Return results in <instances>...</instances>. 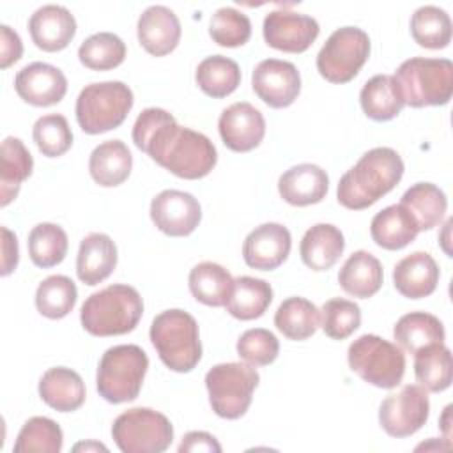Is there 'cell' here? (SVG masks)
<instances>
[{"instance_id":"2e32d148","label":"cell","mask_w":453,"mask_h":453,"mask_svg":"<svg viewBox=\"0 0 453 453\" xmlns=\"http://www.w3.org/2000/svg\"><path fill=\"white\" fill-rule=\"evenodd\" d=\"M223 143L234 152H248L260 145L265 134L264 115L250 103L239 101L226 106L218 120Z\"/></svg>"},{"instance_id":"3957f363","label":"cell","mask_w":453,"mask_h":453,"mask_svg":"<svg viewBox=\"0 0 453 453\" xmlns=\"http://www.w3.org/2000/svg\"><path fill=\"white\" fill-rule=\"evenodd\" d=\"M143 315V301L134 287L113 283L90 294L81 304L80 320L92 336L131 333Z\"/></svg>"},{"instance_id":"bcb514c9","label":"cell","mask_w":453,"mask_h":453,"mask_svg":"<svg viewBox=\"0 0 453 453\" xmlns=\"http://www.w3.org/2000/svg\"><path fill=\"white\" fill-rule=\"evenodd\" d=\"M280 352L278 338L264 327L244 331L237 340V356L251 366L271 365Z\"/></svg>"},{"instance_id":"5b68a950","label":"cell","mask_w":453,"mask_h":453,"mask_svg":"<svg viewBox=\"0 0 453 453\" xmlns=\"http://www.w3.org/2000/svg\"><path fill=\"white\" fill-rule=\"evenodd\" d=\"M393 78L403 104L412 108L446 104L453 94V64L448 58H409Z\"/></svg>"},{"instance_id":"cb8c5ba5","label":"cell","mask_w":453,"mask_h":453,"mask_svg":"<svg viewBox=\"0 0 453 453\" xmlns=\"http://www.w3.org/2000/svg\"><path fill=\"white\" fill-rule=\"evenodd\" d=\"M345 250V239L338 226L331 223H317L306 230L301 239V260L311 271L331 269Z\"/></svg>"},{"instance_id":"ee69618b","label":"cell","mask_w":453,"mask_h":453,"mask_svg":"<svg viewBox=\"0 0 453 453\" xmlns=\"http://www.w3.org/2000/svg\"><path fill=\"white\" fill-rule=\"evenodd\" d=\"M209 35L219 46L237 48L250 41L251 21L244 12L234 7H219L211 16Z\"/></svg>"},{"instance_id":"d6a6232c","label":"cell","mask_w":453,"mask_h":453,"mask_svg":"<svg viewBox=\"0 0 453 453\" xmlns=\"http://www.w3.org/2000/svg\"><path fill=\"white\" fill-rule=\"evenodd\" d=\"M273 301V288L265 280L239 276L234 280L232 294L226 301V311L239 320H253L265 313Z\"/></svg>"},{"instance_id":"b9f144b4","label":"cell","mask_w":453,"mask_h":453,"mask_svg":"<svg viewBox=\"0 0 453 453\" xmlns=\"http://www.w3.org/2000/svg\"><path fill=\"white\" fill-rule=\"evenodd\" d=\"M62 444L64 435L60 426L50 418L34 416L21 426L12 449L16 453H58L62 449Z\"/></svg>"},{"instance_id":"f1b7e54d","label":"cell","mask_w":453,"mask_h":453,"mask_svg":"<svg viewBox=\"0 0 453 453\" xmlns=\"http://www.w3.org/2000/svg\"><path fill=\"white\" fill-rule=\"evenodd\" d=\"M0 166V205H9L19 193L21 182L32 175L34 159L25 143L16 136H7L2 142Z\"/></svg>"},{"instance_id":"7402d4cb","label":"cell","mask_w":453,"mask_h":453,"mask_svg":"<svg viewBox=\"0 0 453 453\" xmlns=\"http://www.w3.org/2000/svg\"><path fill=\"white\" fill-rule=\"evenodd\" d=\"M393 283L403 297L423 299L437 288L439 265L430 253L414 251L395 265Z\"/></svg>"},{"instance_id":"4316f807","label":"cell","mask_w":453,"mask_h":453,"mask_svg":"<svg viewBox=\"0 0 453 453\" xmlns=\"http://www.w3.org/2000/svg\"><path fill=\"white\" fill-rule=\"evenodd\" d=\"M384 273L377 257L370 251H354L338 273L340 287L359 299H368L375 296L382 287Z\"/></svg>"},{"instance_id":"ba28073f","label":"cell","mask_w":453,"mask_h":453,"mask_svg":"<svg viewBox=\"0 0 453 453\" xmlns=\"http://www.w3.org/2000/svg\"><path fill=\"white\" fill-rule=\"evenodd\" d=\"M347 359L350 370L365 382L382 389L396 388L405 373L403 350L377 334L356 338L349 345Z\"/></svg>"},{"instance_id":"d4e9b609","label":"cell","mask_w":453,"mask_h":453,"mask_svg":"<svg viewBox=\"0 0 453 453\" xmlns=\"http://www.w3.org/2000/svg\"><path fill=\"white\" fill-rule=\"evenodd\" d=\"M39 396L46 405L58 412H73L85 402V384L78 372L55 366L42 373L39 380Z\"/></svg>"},{"instance_id":"7c38bea8","label":"cell","mask_w":453,"mask_h":453,"mask_svg":"<svg viewBox=\"0 0 453 453\" xmlns=\"http://www.w3.org/2000/svg\"><path fill=\"white\" fill-rule=\"evenodd\" d=\"M430 400L425 388L405 384L400 391L388 395L379 407L382 430L396 439L416 434L428 419Z\"/></svg>"},{"instance_id":"8d00e7d4","label":"cell","mask_w":453,"mask_h":453,"mask_svg":"<svg viewBox=\"0 0 453 453\" xmlns=\"http://www.w3.org/2000/svg\"><path fill=\"white\" fill-rule=\"evenodd\" d=\"M196 85L214 99L230 96L241 83V69L235 60L223 55L205 57L195 73Z\"/></svg>"},{"instance_id":"52a82bcc","label":"cell","mask_w":453,"mask_h":453,"mask_svg":"<svg viewBox=\"0 0 453 453\" xmlns=\"http://www.w3.org/2000/svg\"><path fill=\"white\" fill-rule=\"evenodd\" d=\"M134 103L133 90L122 81L90 83L76 99V120L83 133L99 134L119 127Z\"/></svg>"},{"instance_id":"d6986e66","label":"cell","mask_w":453,"mask_h":453,"mask_svg":"<svg viewBox=\"0 0 453 453\" xmlns=\"http://www.w3.org/2000/svg\"><path fill=\"white\" fill-rule=\"evenodd\" d=\"M34 44L42 51H60L69 46L76 34V19L64 5L48 4L34 11L28 19Z\"/></svg>"},{"instance_id":"4dcf8cb0","label":"cell","mask_w":453,"mask_h":453,"mask_svg":"<svg viewBox=\"0 0 453 453\" xmlns=\"http://www.w3.org/2000/svg\"><path fill=\"white\" fill-rule=\"evenodd\" d=\"M359 103L365 115L377 122L395 119L405 106L391 74H375L370 78L359 92Z\"/></svg>"},{"instance_id":"816d5d0a","label":"cell","mask_w":453,"mask_h":453,"mask_svg":"<svg viewBox=\"0 0 453 453\" xmlns=\"http://www.w3.org/2000/svg\"><path fill=\"white\" fill-rule=\"evenodd\" d=\"M449 414H451V405H446L444 407V412H442V418H441V428L444 430V441H448V442H451V430H449V425H451V421H449Z\"/></svg>"},{"instance_id":"ac0fdd59","label":"cell","mask_w":453,"mask_h":453,"mask_svg":"<svg viewBox=\"0 0 453 453\" xmlns=\"http://www.w3.org/2000/svg\"><path fill=\"white\" fill-rule=\"evenodd\" d=\"M14 88L18 96L32 106H51L64 99L67 78L51 64L32 62L18 71Z\"/></svg>"},{"instance_id":"d590c367","label":"cell","mask_w":453,"mask_h":453,"mask_svg":"<svg viewBox=\"0 0 453 453\" xmlns=\"http://www.w3.org/2000/svg\"><path fill=\"white\" fill-rule=\"evenodd\" d=\"M414 375L421 388L441 393L451 386V352L442 343H432L414 354Z\"/></svg>"},{"instance_id":"ffe728a7","label":"cell","mask_w":453,"mask_h":453,"mask_svg":"<svg viewBox=\"0 0 453 453\" xmlns=\"http://www.w3.org/2000/svg\"><path fill=\"white\" fill-rule=\"evenodd\" d=\"M136 34L147 53L163 57L177 48L180 41V23L172 9L150 5L140 14Z\"/></svg>"},{"instance_id":"f5cc1de1","label":"cell","mask_w":453,"mask_h":453,"mask_svg":"<svg viewBox=\"0 0 453 453\" xmlns=\"http://www.w3.org/2000/svg\"><path fill=\"white\" fill-rule=\"evenodd\" d=\"M449 448H451V444H449V442L441 444V441L437 442V439H434V441H430V442H423V444H419V446L416 448V451H419V449H449Z\"/></svg>"},{"instance_id":"7bdbcfd3","label":"cell","mask_w":453,"mask_h":453,"mask_svg":"<svg viewBox=\"0 0 453 453\" xmlns=\"http://www.w3.org/2000/svg\"><path fill=\"white\" fill-rule=\"evenodd\" d=\"M32 138L39 152L46 157H58L65 154L73 145V131L67 119L60 113L39 117L34 124Z\"/></svg>"},{"instance_id":"5bb4252c","label":"cell","mask_w":453,"mask_h":453,"mask_svg":"<svg viewBox=\"0 0 453 453\" xmlns=\"http://www.w3.org/2000/svg\"><path fill=\"white\" fill-rule=\"evenodd\" d=\"M251 87L267 106L287 108L301 92V74L292 62L265 58L253 69Z\"/></svg>"},{"instance_id":"f907efd6","label":"cell","mask_w":453,"mask_h":453,"mask_svg":"<svg viewBox=\"0 0 453 453\" xmlns=\"http://www.w3.org/2000/svg\"><path fill=\"white\" fill-rule=\"evenodd\" d=\"M74 451H108V448L104 446V444H101V442H94V441H88V442H78V444H74V448H73Z\"/></svg>"},{"instance_id":"e575fe53","label":"cell","mask_w":453,"mask_h":453,"mask_svg":"<svg viewBox=\"0 0 453 453\" xmlns=\"http://www.w3.org/2000/svg\"><path fill=\"white\" fill-rule=\"evenodd\" d=\"M400 203L412 214L419 232L437 226L448 209L444 191L432 182H418L411 186L402 195Z\"/></svg>"},{"instance_id":"6da1fadb","label":"cell","mask_w":453,"mask_h":453,"mask_svg":"<svg viewBox=\"0 0 453 453\" xmlns=\"http://www.w3.org/2000/svg\"><path fill=\"white\" fill-rule=\"evenodd\" d=\"M134 145L170 173L195 180L209 175L218 161L214 143L202 133L179 126L163 108H145L133 126Z\"/></svg>"},{"instance_id":"74e56055","label":"cell","mask_w":453,"mask_h":453,"mask_svg":"<svg viewBox=\"0 0 453 453\" xmlns=\"http://www.w3.org/2000/svg\"><path fill=\"white\" fill-rule=\"evenodd\" d=\"M78 288L74 281L64 274H53L44 278L35 290L37 311L51 320L64 319L76 304Z\"/></svg>"},{"instance_id":"f6af8a7d","label":"cell","mask_w":453,"mask_h":453,"mask_svg":"<svg viewBox=\"0 0 453 453\" xmlns=\"http://www.w3.org/2000/svg\"><path fill=\"white\" fill-rule=\"evenodd\" d=\"M320 324L329 338L345 340L359 327L361 310L354 301L333 297L320 310Z\"/></svg>"},{"instance_id":"7dc6e473","label":"cell","mask_w":453,"mask_h":453,"mask_svg":"<svg viewBox=\"0 0 453 453\" xmlns=\"http://www.w3.org/2000/svg\"><path fill=\"white\" fill-rule=\"evenodd\" d=\"M23 53V42L19 35L7 25H0V67L7 69L18 62Z\"/></svg>"},{"instance_id":"f35d334b","label":"cell","mask_w":453,"mask_h":453,"mask_svg":"<svg viewBox=\"0 0 453 453\" xmlns=\"http://www.w3.org/2000/svg\"><path fill=\"white\" fill-rule=\"evenodd\" d=\"M27 246L34 265L48 269L58 265L65 258L69 241L62 226L55 223H39L30 230Z\"/></svg>"},{"instance_id":"83f0119b","label":"cell","mask_w":453,"mask_h":453,"mask_svg":"<svg viewBox=\"0 0 453 453\" xmlns=\"http://www.w3.org/2000/svg\"><path fill=\"white\" fill-rule=\"evenodd\" d=\"M133 168V156L120 140L99 143L88 157L90 177L103 188H115L127 180Z\"/></svg>"},{"instance_id":"836d02e7","label":"cell","mask_w":453,"mask_h":453,"mask_svg":"<svg viewBox=\"0 0 453 453\" xmlns=\"http://www.w3.org/2000/svg\"><path fill=\"white\" fill-rule=\"evenodd\" d=\"M274 326L288 340H306L315 334L320 326V310L306 297H288L278 306Z\"/></svg>"},{"instance_id":"681fc988","label":"cell","mask_w":453,"mask_h":453,"mask_svg":"<svg viewBox=\"0 0 453 453\" xmlns=\"http://www.w3.org/2000/svg\"><path fill=\"white\" fill-rule=\"evenodd\" d=\"M0 232H2V269H0V274L9 276L16 269L18 260H19L18 239L7 226H0Z\"/></svg>"},{"instance_id":"603a6c76","label":"cell","mask_w":453,"mask_h":453,"mask_svg":"<svg viewBox=\"0 0 453 453\" xmlns=\"http://www.w3.org/2000/svg\"><path fill=\"white\" fill-rule=\"evenodd\" d=\"M117 265V246L103 232H92L81 239L76 257V274L81 283L94 287L104 281Z\"/></svg>"},{"instance_id":"f546056e","label":"cell","mask_w":453,"mask_h":453,"mask_svg":"<svg viewBox=\"0 0 453 453\" xmlns=\"http://www.w3.org/2000/svg\"><path fill=\"white\" fill-rule=\"evenodd\" d=\"M393 336L402 350L416 354L426 345L442 343L446 333L442 322L435 315L426 311H411L396 320Z\"/></svg>"},{"instance_id":"9c48e42d","label":"cell","mask_w":453,"mask_h":453,"mask_svg":"<svg viewBox=\"0 0 453 453\" xmlns=\"http://www.w3.org/2000/svg\"><path fill=\"white\" fill-rule=\"evenodd\" d=\"M260 375L248 363H219L205 373V388L212 411L225 419H237L251 405Z\"/></svg>"},{"instance_id":"277c9868","label":"cell","mask_w":453,"mask_h":453,"mask_svg":"<svg viewBox=\"0 0 453 453\" xmlns=\"http://www.w3.org/2000/svg\"><path fill=\"white\" fill-rule=\"evenodd\" d=\"M159 359L173 372H191L202 357L198 324L184 310L172 308L154 317L149 331Z\"/></svg>"},{"instance_id":"ab89813d","label":"cell","mask_w":453,"mask_h":453,"mask_svg":"<svg viewBox=\"0 0 453 453\" xmlns=\"http://www.w3.org/2000/svg\"><path fill=\"white\" fill-rule=\"evenodd\" d=\"M412 39L428 50H442L451 41L449 14L437 5H423L411 18Z\"/></svg>"},{"instance_id":"7a4b0ae2","label":"cell","mask_w":453,"mask_h":453,"mask_svg":"<svg viewBox=\"0 0 453 453\" xmlns=\"http://www.w3.org/2000/svg\"><path fill=\"white\" fill-rule=\"evenodd\" d=\"M402 175L403 161L396 150L391 147L370 149L342 175L336 198L345 209H366L389 193L400 182Z\"/></svg>"},{"instance_id":"db71d44e","label":"cell","mask_w":453,"mask_h":453,"mask_svg":"<svg viewBox=\"0 0 453 453\" xmlns=\"http://www.w3.org/2000/svg\"><path fill=\"white\" fill-rule=\"evenodd\" d=\"M451 223H453V219L449 218L448 221H446V225H444V241H441L442 242V248H444V251L451 257V251L448 250V246H446V242H448V234H449V226H451Z\"/></svg>"},{"instance_id":"484cf974","label":"cell","mask_w":453,"mask_h":453,"mask_svg":"<svg viewBox=\"0 0 453 453\" xmlns=\"http://www.w3.org/2000/svg\"><path fill=\"white\" fill-rule=\"evenodd\" d=\"M419 234L412 214L402 205H388L377 212L370 223V235L373 242L384 250L395 251L411 244Z\"/></svg>"},{"instance_id":"8fae6325","label":"cell","mask_w":453,"mask_h":453,"mask_svg":"<svg viewBox=\"0 0 453 453\" xmlns=\"http://www.w3.org/2000/svg\"><path fill=\"white\" fill-rule=\"evenodd\" d=\"M370 57V37L363 28H336L317 55L320 76L331 83L350 81Z\"/></svg>"},{"instance_id":"44dd1931","label":"cell","mask_w":453,"mask_h":453,"mask_svg":"<svg viewBox=\"0 0 453 453\" xmlns=\"http://www.w3.org/2000/svg\"><path fill=\"white\" fill-rule=\"evenodd\" d=\"M327 189L329 177L326 170L313 163L290 166L278 179L280 196L296 207H306L322 202Z\"/></svg>"},{"instance_id":"1f68e13d","label":"cell","mask_w":453,"mask_h":453,"mask_svg":"<svg viewBox=\"0 0 453 453\" xmlns=\"http://www.w3.org/2000/svg\"><path fill=\"white\" fill-rule=\"evenodd\" d=\"M188 285L196 301L218 308L226 304L234 288V278L216 262H200L189 271Z\"/></svg>"},{"instance_id":"60d3db41","label":"cell","mask_w":453,"mask_h":453,"mask_svg":"<svg viewBox=\"0 0 453 453\" xmlns=\"http://www.w3.org/2000/svg\"><path fill=\"white\" fill-rule=\"evenodd\" d=\"M78 58L92 71H110L124 62L126 44L111 32H97L80 44Z\"/></svg>"},{"instance_id":"9a60e30c","label":"cell","mask_w":453,"mask_h":453,"mask_svg":"<svg viewBox=\"0 0 453 453\" xmlns=\"http://www.w3.org/2000/svg\"><path fill=\"white\" fill-rule=\"evenodd\" d=\"M150 219L163 234L186 237L200 225L202 207L191 193L165 189L150 202Z\"/></svg>"},{"instance_id":"c3c4849f","label":"cell","mask_w":453,"mask_h":453,"mask_svg":"<svg viewBox=\"0 0 453 453\" xmlns=\"http://www.w3.org/2000/svg\"><path fill=\"white\" fill-rule=\"evenodd\" d=\"M179 453H188V451H205V453H221V444L216 441L214 435L209 432H188L180 444H179Z\"/></svg>"},{"instance_id":"8992f818","label":"cell","mask_w":453,"mask_h":453,"mask_svg":"<svg viewBox=\"0 0 453 453\" xmlns=\"http://www.w3.org/2000/svg\"><path fill=\"white\" fill-rule=\"evenodd\" d=\"M149 357L138 345L110 347L97 366L96 386L99 395L110 403L131 402L140 395Z\"/></svg>"},{"instance_id":"30bf717a","label":"cell","mask_w":453,"mask_h":453,"mask_svg":"<svg viewBox=\"0 0 453 453\" xmlns=\"http://www.w3.org/2000/svg\"><path fill=\"white\" fill-rule=\"evenodd\" d=\"M111 437L122 453H161L173 441V426L154 409L133 407L117 416Z\"/></svg>"},{"instance_id":"e0dca14e","label":"cell","mask_w":453,"mask_h":453,"mask_svg":"<svg viewBox=\"0 0 453 453\" xmlns=\"http://www.w3.org/2000/svg\"><path fill=\"white\" fill-rule=\"evenodd\" d=\"M292 248V235L281 223H262L253 228L242 244V258L246 265L258 271H273L280 267Z\"/></svg>"},{"instance_id":"4fadbf2b","label":"cell","mask_w":453,"mask_h":453,"mask_svg":"<svg viewBox=\"0 0 453 453\" xmlns=\"http://www.w3.org/2000/svg\"><path fill=\"white\" fill-rule=\"evenodd\" d=\"M265 42L280 51L303 53L319 37L320 27L315 18L290 9L271 11L262 25Z\"/></svg>"}]
</instances>
